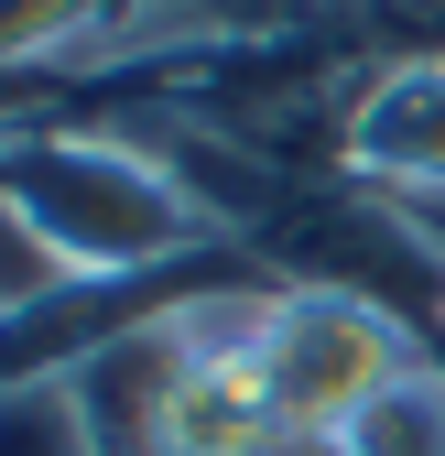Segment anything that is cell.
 <instances>
[{
  "label": "cell",
  "instance_id": "2",
  "mask_svg": "<svg viewBox=\"0 0 445 456\" xmlns=\"http://www.w3.org/2000/svg\"><path fill=\"white\" fill-rule=\"evenodd\" d=\"M261 261L283 272V282H304V294H348V305H369V315L413 326L424 348L445 337V250L402 217V196H380V185H359V175L304 185V196L283 207V228L261 240Z\"/></svg>",
  "mask_w": 445,
  "mask_h": 456
},
{
  "label": "cell",
  "instance_id": "1",
  "mask_svg": "<svg viewBox=\"0 0 445 456\" xmlns=\"http://www.w3.org/2000/svg\"><path fill=\"white\" fill-rule=\"evenodd\" d=\"M0 196L33 217V240L66 272H163V261L229 250L174 196V175L109 120H12L0 131Z\"/></svg>",
  "mask_w": 445,
  "mask_h": 456
},
{
  "label": "cell",
  "instance_id": "3",
  "mask_svg": "<svg viewBox=\"0 0 445 456\" xmlns=\"http://www.w3.org/2000/svg\"><path fill=\"white\" fill-rule=\"evenodd\" d=\"M413 359H434L413 326L369 315L348 294H304V282H283V315H271V337H261V391H271L283 424H348Z\"/></svg>",
  "mask_w": 445,
  "mask_h": 456
},
{
  "label": "cell",
  "instance_id": "7",
  "mask_svg": "<svg viewBox=\"0 0 445 456\" xmlns=\"http://www.w3.org/2000/svg\"><path fill=\"white\" fill-rule=\"evenodd\" d=\"M0 456H98L87 424H77V391H66V380L0 391Z\"/></svg>",
  "mask_w": 445,
  "mask_h": 456
},
{
  "label": "cell",
  "instance_id": "8",
  "mask_svg": "<svg viewBox=\"0 0 445 456\" xmlns=\"http://www.w3.org/2000/svg\"><path fill=\"white\" fill-rule=\"evenodd\" d=\"M434 359H445V337H434Z\"/></svg>",
  "mask_w": 445,
  "mask_h": 456
},
{
  "label": "cell",
  "instance_id": "5",
  "mask_svg": "<svg viewBox=\"0 0 445 456\" xmlns=\"http://www.w3.org/2000/svg\"><path fill=\"white\" fill-rule=\"evenodd\" d=\"M174 380H185V348H174V315L98 348L87 370H66L77 391V424L98 456H163V413H174Z\"/></svg>",
  "mask_w": 445,
  "mask_h": 456
},
{
  "label": "cell",
  "instance_id": "6",
  "mask_svg": "<svg viewBox=\"0 0 445 456\" xmlns=\"http://www.w3.org/2000/svg\"><path fill=\"white\" fill-rule=\"evenodd\" d=\"M348 456H445V359H413L380 403H359Z\"/></svg>",
  "mask_w": 445,
  "mask_h": 456
},
{
  "label": "cell",
  "instance_id": "4",
  "mask_svg": "<svg viewBox=\"0 0 445 456\" xmlns=\"http://www.w3.org/2000/svg\"><path fill=\"white\" fill-rule=\"evenodd\" d=\"M337 175L380 185V196H434L445 185V44L434 54H380L348 98L337 131Z\"/></svg>",
  "mask_w": 445,
  "mask_h": 456
}]
</instances>
